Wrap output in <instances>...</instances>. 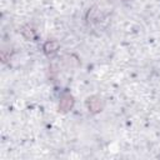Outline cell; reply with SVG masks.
<instances>
[{
    "label": "cell",
    "mask_w": 160,
    "mask_h": 160,
    "mask_svg": "<svg viewBox=\"0 0 160 160\" xmlns=\"http://www.w3.org/2000/svg\"><path fill=\"white\" fill-rule=\"evenodd\" d=\"M72 106H74V98L70 94L62 95L60 99V104H59V111L68 112L69 110L72 109Z\"/></svg>",
    "instance_id": "7a4b0ae2"
},
{
    "label": "cell",
    "mask_w": 160,
    "mask_h": 160,
    "mask_svg": "<svg viewBox=\"0 0 160 160\" xmlns=\"http://www.w3.org/2000/svg\"><path fill=\"white\" fill-rule=\"evenodd\" d=\"M86 106L89 109L90 112L92 114H96V112H100L101 109H102V101L99 96H90L86 101Z\"/></svg>",
    "instance_id": "6da1fadb"
},
{
    "label": "cell",
    "mask_w": 160,
    "mask_h": 160,
    "mask_svg": "<svg viewBox=\"0 0 160 160\" xmlns=\"http://www.w3.org/2000/svg\"><path fill=\"white\" fill-rule=\"evenodd\" d=\"M59 48H60V45H59V42L56 40H49V41H46L44 44V48L42 49H44V52L50 56V55L56 54L58 50H59Z\"/></svg>",
    "instance_id": "3957f363"
},
{
    "label": "cell",
    "mask_w": 160,
    "mask_h": 160,
    "mask_svg": "<svg viewBox=\"0 0 160 160\" xmlns=\"http://www.w3.org/2000/svg\"><path fill=\"white\" fill-rule=\"evenodd\" d=\"M21 34H22V36H24L26 40H32V39L35 38V35H36V31H35V29H34L32 26L25 25V26H22V29H21Z\"/></svg>",
    "instance_id": "277c9868"
}]
</instances>
